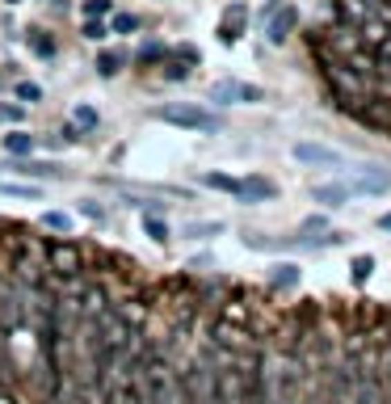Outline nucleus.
I'll return each instance as SVG.
<instances>
[{
  "label": "nucleus",
  "instance_id": "obj_21",
  "mask_svg": "<svg viewBox=\"0 0 391 404\" xmlns=\"http://www.w3.org/2000/svg\"><path fill=\"white\" fill-rule=\"evenodd\" d=\"M114 9V0H84V17H105Z\"/></svg>",
  "mask_w": 391,
  "mask_h": 404
},
{
  "label": "nucleus",
  "instance_id": "obj_25",
  "mask_svg": "<svg viewBox=\"0 0 391 404\" xmlns=\"http://www.w3.org/2000/svg\"><path fill=\"white\" fill-rule=\"evenodd\" d=\"M0 190H5V194H17V198H38V190H34V185H13V181H5Z\"/></svg>",
  "mask_w": 391,
  "mask_h": 404
},
{
  "label": "nucleus",
  "instance_id": "obj_15",
  "mask_svg": "<svg viewBox=\"0 0 391 404\" xmlns=\"http://www.w3.org/2000/svg\"><path fill=\"white\" fill-rule=\"evenodd\" d=\"M143 232H147L156 244H164V240H169V228H164V219H156V215H143Z\"/></svg>",
  "mask_w": 391,
  "mask_h": 404
},
{
  "label": "nucleus",
  "instance_id": "obj_10",
  "mask_svg": "<svg viewBox=\"0 0 391 404\" xmlns=\"http://www.w3.org/2000/svg\"><path fill=\"white\" fill-rule=\"evenodd\" d=\"M34 143H38V139H34V135H21V131H17V135H13V131L5 135V152H9V156H30Z\"/></svg>",
  "mask_w": 391,
  "mask_h": 404
},
{
  "label": "nucleus",
  "instance_id": "obj_29",
  "mask_svg": "<svg viewBox=\"0 0 391 404\" xmlns=\"http://www.w3.org/2000/svg\"><path fill=\"white\" fill-rule=\"evenodd\" d=\"M379 228H387V232H391V211H387V215L379 219Z\"/></svg>",
  "mask_w": 391,
  "mask_h": 404
},
{
  "label": "nucleus",
  "instance_id": "obj_19",
  "mask_svg": "<svg viewBox=\"0 0 391 404\" xmlns=\"http://www.w3.org/2000/svg\"><path fill=\"white\" fill-rule=\"evenodd\" d=\"M299 282V270L295 266H278L273 270V286H295Z\"/></svg>",
  "mask_w": 391,
  "mask_h": 404
},
{
  "label": "nucleus",
  "instance_id": "obj_6",
  "mask_svg": "<svg viewBox=\"0 0 391 404\" xmlns=\"http://www.w3.org/2000/svg\"><path fill=\"white\" fill-rule=\"evenodd\" d=\"M349 190H358V194H383V190H391V173L387 169H362Z\"/></svg>",
  "mask_w": 391,
  "mask_h": 404
},
{
  "label": "nucleus",
  "instance_id": "obj_2",
  "mask_svg": "<svg viewBox=\"0 0 391 404\" xmlns=\"http://www.w3.org/2000/svg\"><path fill=\"white\" fill-rule=\"evenodd\" d=\"M164 122H173V127H190V131H219V118L202 106H160L156 110Z\"/></svg>",
  "mask_w": 391,
  "mask_h": 404
},
{
  "label": "nucleus",
  "instance_id": "obj_13",
  "mask_svg": "<svg viewBox=\"0 0 391 404\" xmlns=\"http://www.w3.org/2000/svg\"><path fill=\"white\" fill-rule=\"evenodd\" d=\"M202 185L223 190V194H240V181H236V177H228V173H206V177H202Z\"/></svg>",
  "mask_w": 391,
  "mask_h": 404
},
{
  "label": "nucleus",
  "instance_id": "obj_18",
  "mask_svg": "<svg viewBox=\"0 0 391 404\" xmlns=\"http://www.w3.org/2000/svg\"><path fill=\"white\" fill-rule=\"evenodd\" d=\"M42 228H51V232H68L72 219H68L64 211H46V215H42Z\"/></svg>",
  "mask_w": 391,
  "mask_h": 404
},
{
  "label": "nucleus",
  "instance_id": "obj_11",
  "mask_svg": "<svg viewBox=\"0 0 391 404\" xmlns=\"http://www.w3.org/2000/svg\"><path fill=\"white\" fill-rule=\"evenodd\" d=\"M30 50H34L38 59H51V55H55V38L42 34V30H30Z\"/></svg>",
  "mask_w": 391,
  "mask_h": 404
},
{
  "label": "nucleus",
  "instance_id": "obj_16",
  "mask_svg": "<svg viewBox=\"0 0 391 404\" xmlns=\"http://www.w3.org/2000/svg\"><path fill=\"white\" fill-rule=\"evenodd\" d=\"M72 122H76L80 131H93V127H97V110H93V106H76V110H72Z\"/></svg>",
  "mask_w": 391,
  "mask_h": 404
},
{
  "label": "nucleus",
  "instance_id": "obj_7",
  "mask_svg": "<svg viewBox=\"0 0 391 404\" xmlns=\"http://www.w3.org/2000/svg\"><path fill=\"white\" fill-rule=\"evenodd\" d=\"M236 198H244V202H269V198H278V185L269 177H244Z\"/></svg>",
  "mask_w": 391,
  "mask_h": 404
},
{
  "label": "nucleus",
  "instance_id": "obj_31",
  "mask_svg": "<svg viewBox=\"0 0 391 404\" xmlns=\"http://www.w3.org/2000/svg\"><path fill=\"white\" fill-rule=\"evenodd\" d=\"M9 5H17V0H9Z\"/></svg>",
  "mask_w": 391,
  "mask_h": 404
},
{
  "label": "nucleus",
  "instance_id": "obj_17",
  "mask_svg": "<svg viewBox=\"0 0 391 404\" xmlns=\"http://www.w3.org/2000/svg\"><path fill=\"white\" fill-rule=\"evenodd\" d=\"M169 50H164V42H143V50H139V64H160Z\"/></svg>",
  "mask_w": 391,
  "mask_h": 404
},
{
  "label": "nucleus",
  "instance_id": "obj_26",
  "mask_svg": "<svg viewBox=\"0 0 391 404\" xmlns=\"http://www.w3.org/2000/svg\"><path fill=\"white\" fill-rule=\"evenodd\" d=\"M185 232H190V236H215V232H219V223H190Z\"/></svg>",
  "mask_w": 391,
  "mask_h": 404
},
{
  "label": "nucleus",
  "instance_id": "obj_14",
  "mask_svg": "<svg viewBox=\"0 0 391 404\" xmlns=\"http://www.w3.org/2000/svg\"><path fill=\"white\" fill-rule=\"evenodd\" d=\"M109 30H114V34H135L139 30V17L135 13H114V17H109Z\"/></svg>",
  "mask_w": 391,
  "mask_h": 404
},
{
  "label": "nucleus",
  "instance_id": "obj_3",
  "mask_svg": "<svg viewBox=\"0 0 391 404\" xmlns=\"http://www.w3.org/2000/svg\"><path fill=\"white\" fill-rule=\"evenodd\" d=\"M299 26V9L295 5H282V9H278L273 17H269V30H265V38L273 42V46H282L287 38H291V30Z\"/></svg>",
  "mask_w": 391,
  "mask_h": 404
},
{
  "label": "nucleus",
  "instance_id": "obj_9",
  "mask_svg": "<svg viewBox=\"0 0 391 404\" xmlns=\"http://www.w3.org/2000/svg\"><path fill=\"white\" fill-rule=\"evenodd\" d=\"M311 194H316V202H324V207H345L349 185H316Z\"/></svg>",
  "mask_w": 391,
  "mask_h": 404
},
{
  "label": "nucleus",
  "instance_id": "obj_24",
  "mask_svg": "<svg viewBox=\"0 0 391 404\" xmlns=\"http://www.w3.org/2000/svg\"><path fill=\"white\" fill-rule=\"evenodd\" d=\"M190 76V68H185V59H173L169 68H164V80H185Z\"/></svg>",
  "mask_w": 391,
  "mask_h": 404
},
{
  "label": "nucleus",
  "instance_id": "obj_28",
  "mask_svg": "<svg viewBox=\"0 0 391 404\" xmlns=\"http://www.w3.org/2000/svg\"><path fill=\"white\" fill-rule=\"evenodd\" d=\"M60 135H64V143H76V139H80V127H76V122H72V127H64V131H60Z\"/></svg>",
  "mask_w": 391,
  "mask_h": 404
},
{
  "label": "nucleus",
  "instance_id": "obj_22",
  "mask_svg": "<svg viewBox=\"0 0 391 404\" xmlns=\"http://www.w3.org/2000/svg\"><path fill=\"white\" fill-rule=\"evenodd\" d=\"M84 38H93V42H101V38H105V26H101V17H84Z\"/></svg>",
  "mask_w": 391,
  "mask_h": 404
},
{
  "label": "nucleus",
  "instance_id": "obj_4",
  "mask_svg": "<svg viewBox=\"0 0 391 404\" xmlns=\"http://www.w3.org/2000/svg\"><path fill=\"white\" fill-rule=\"evenodd\" d=\"M210 97L228 106V101H261L265 93H261L257 84H240V80H219V84L210 89Z\"/></svg>",
  "mask_w": 391,
  "mask_h": 404
},
{
  "label": "nucleus",
  "instance_id": "obj_1",
  "mask_svg": "<svg viewBox=\"0 0 391 404\" xmlns=\"http://www.w3.org/2000/svg\"><path fill=\"white\" fill-rule=\"evenodd\" d=\"M46 270H55L60 278H76L84 270V248L68 244V240H51L46 244Z\"/></svg>",
  "mask_w": 391,
  "mask_h": 404
},
{
  "label": "nucleus",
  "instance_id": "obj_30",
  "mask_svg": "<svg viewBox=\"0 0 391 404\" xmlns=\"http://www.w3.org/2000/svg\"><path fill=\"white\" fill-rule=\"evenodd\" d=\"M0 84H5V76H0Z\"/></svg>",
  "mask_w": 391,
  "mask_h": 404
},
{
  "label": "nucleus",
  "instance_id": "obj_8",
  "mask_svg": "<svg viewBox=\"0 0 391 404\" xmlns=\"http://www.w3.org/2000/svg\"><path fill=\"white\" fill-rule=\"evenodd\" d=\"M244 21H248V9H244V5H232L228 17H223V26H219V38H223V42H236V38L244 34Z\"/></svg>",
  "mask_w": 391,
  "mask_h": 404
},
{
  "label": "nucleus",
  "instance_id": "obj_27",
  "mask_svg": "<svg viewBox=\"0 0 391 404\" xmlns=\"http://www.w3.org/2000/svg\"><path fill=\"white\" fill-rule=\"evenodd\" d=\"M0 122H21V110L17 106H0Z\"/></svg>",
  "mask_w": 391,
  "mask_h": 404
},
{
  "label": "nucleus",
  "instance_id": "obj_12",
  "mask_svg": "<svg viewBox=\"0 0 391 404\" xmlns=\"http://www.w3.org/2000/svg\"><path fill=\"white\" fill-rule=\"evenodd\" d=\"M122 59L127 55H118V50H101V55H97V72L101 76H118L122 72Z\"/></svg>",
  "mask_w": 391,
  "mask_h": 404
},
{
  "label": "nucleus",
  "instance_id": "obj_20",
  "mask_svg": "<svg viewBox=\"0 0 391 404\" xmlns=\"http://www.w3.org/2000/svg\"><path fill=\"white\" fill-rule=\"evenodd\" d=\"M13 93H17V101H42V89H38L34 80H21Z\"/></svg>",
  "mask_w": 391,
  "mask_h": 404
},
{
  "label": "nucleus",
  "instance_id": "obj_23",
  "mask_svg": "<svg viewBox=\"0 0 391 404\" xmlns=\"http://www.w3.org/2000/svg\"><path fill=\"white\" fill-rule=\"evenodd\" d=\"M370 270H374V261H370V257H354V282H366V278H370Z\"/></svg>",
  "mask_w": 391,
  "mask_h": 404
},
{
  "label": "nucleus",
  "instance_id": "obj_5",
  "mask_svg": "<svg viewBox=\"0 0 391 404\" xmlns=\"http://www.w3.org/2000/svg\"><path fill=\"white\" fill-rule=\"evenodd\" d=\"M295 160H303V165H332V169H337L341 165V152L320 147V143H295Z\"/></svg>",
  "mask_w": 391,
  "mask_h": 404
}]
</instances>
